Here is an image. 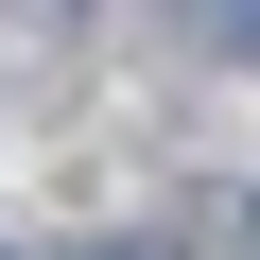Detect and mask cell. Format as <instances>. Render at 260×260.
<instances>
[{
	"label": "cell",
	"mask_w": 260,
	"mask_h": 260,
	"mask_svg": "<svg viewBox=\"0 0 260 260\" xmlns=\"http://www.w3.org/2000/svg\"><path fill=\"white\" fill-rule=\"evenodd\" d=\"M87 260H156V243H87Z\"/></svg>",
	"instance_id": "cell-1"
}]
</instances>
